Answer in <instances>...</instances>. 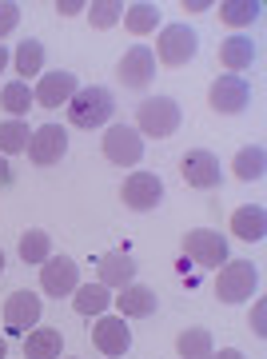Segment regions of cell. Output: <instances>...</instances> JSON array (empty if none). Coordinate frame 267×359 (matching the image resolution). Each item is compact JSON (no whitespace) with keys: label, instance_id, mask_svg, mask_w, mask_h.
Returning a JSON list of instances; mask_svg holds the SVG:
<instances>
[{"label":"cell","instance_id":"6da1fadb","mask_svg":"<svg viewBox=\"0 0 267 359\" xmlns=\"http://www.w3.org/2000/svg\"><path fill=\"white\" fill-rule=\"evenodd\" d=\"M116 112V100L112 92L100 88V84H88V88H76V96L68 100V120L76 124V128H100L108 124Z\"/></svg>","mask_w":267,"mask_h":359},{"label":"cell","instance_id":"7a4b0ae2","mask_svg":"<svg viewBox=\"0 0 267 359\" xmlns=\"http://www.w3.org/2000/svg\"><path fill=\"white\" fill-rule=\"evenodd\" d=\"M176 128H179V104L172 100V96H148V100L136 108V132H140V136L167 140Z\"/></svg>","mask_w":267,"mask_h":359},{"label":"cell","instance_id":"3957f363","mask_svg":"<svg viewBox=\"0 0 267 359\" xmlns=\"http://www.w3.org/2000/svg\"><path fill=\"white\" fill-rule=\"evenodd\" d=\"M255 287H259V271H255L252 259H228L216 276V295L224 304H243V299H252Z\"/></svg>","mask_w":267,"mask_h":359},{"label":"cell","instance_id":"277c9868","mask_svg":"<svg viewBox=\"0 0 267 359\" xmlns=\"http://www.w3.org/2000/svg\"><path fill=\"white\" fill-rule=\"evenodd\" d=\"M196 52H200V36L188 25H167L160 32V40H156L152 56H160V65H167V68H184Z\"/></svg>","mask_w":267,"mask_h":359},{"label":"cell","instance_id":"5b68a950","mask_svg":"<svg viewBox=\"0 0 267 359\" xmlns=\"http://www.w3.org/2000/svg\"><path fill=\"white\" fill-rule=\"evenodd\" d=\"M184 256L200 268H219L228 264V240L219 231H207V228H196L184 236Z\"/></svg>","mask_w":267,"mask_h":359},{"label":"cell","instance_id":"8992f818","mask_svg":"<svg viewBox=\"0 0 267 359\" xmlns=\"http://www.w3.org/2000/svg\"><path fill=\"white\" fill-rule=\"evenodd\" d=\"M116 76H120V84L124 88H148L156 76V56L148 44H136V48H128L124 56H120V65H116Z\"/></svg>","mask_w":267,"mask_h":359},{"label":"cell","instance_id":"52a82bcc","mask_svg":"<svg viewBox=\"0 0 267 359\" xmlns=\"http://www.w3.org/2000/svg\"><path fill=\"white\" fill-rule=\"evenodd\" d=\"M247 100H252V88H247V80L243 76H219L212 88H207V104L216 108L219 116H240L243 108H247Z\"/></svg>","mask_w":267,"mask_h":359},{"label":"cell","instance_id":"ba28073f","mask_svg":"<svg viewBox=\"0 0 267 359\" xmlns=\"http://www.w3.org/2000/svg\"><path fill=\"white\" fill-rule=\"evenodd\" d=\"M104 156H108L112 164H120V168L140 164V156H144L140 132L128 128V124H112V128L104 132Z\"/></svg>","mask_w":267,"mask_h":359},{"label":"cell","instance_id":"9c48e42d","mask_svg":"<svg viewBox=\"0 0 267 359\" xmlns=\"http://www.w3.org/2000/svg\"><path fill=\"white\" fill-rule=\"evenodd\" d=\"M64 152H68V132H64L60 124H40V128L28 136V160L36 168L56 164Z\"/></svg>","mask_w":267,"mask_h":359},{"label":"cell","instance_id":"30bf717a","mask_svg":"<svg viewBox=\"0 0 267 359\" xmlns=\"http://www.w3.org/2000/svg\"><path fill=\"white\" fill-rule=\"evenodd\" d=\"M40 287L48 295H72L80 287V268H76V259H68V256H48L44 264H40Z\"/></svg>","mask_w":267,"mask_h":359},{"label":"cell","instance_id":"8fae6325","mask_svg":"<svg viewBox=\"0 0 267 359\" xmlns=\"http://www.w3.org/2000/svg\"><path fill=\"white\" fill-rule=\"evenodd\" d=\"M120 196H124V204L132 208V212H152V208L164 200V180L152 176V172H136V176L124 180Z\"/></svg>","mask_w":267,"mask_h":359},{"label":"cell","instance_id":"7c38bea8","mask_svg":"<svg viewBox=\"0 0 267 359\" xmlns=\"http://www.w3.org/2000/svg\"><path fill=\"white\" fill-rule=\"evenodd\" d=\"M179 172H184V180H188L191 188H216L219 180H224L219 160L207 148H188L184 160H179Z\"/></svg>","mask_w":267,"mask_h":359},{"label":"cell","instance_id":"4fadbf2b","mask_svg":"<svg viewBox=\"0 0 267 359\" xmlns=\"http://www.w3.org/2000/svg\"><path fill=\"white\" fill-rule=\"evenodd\" d=\"M72 96H76V72H64V68L44 72L36 92H32V100H36L40 108H60V104H68Z\"/></svg>","mask_w":267,"mask_h":359},{"label":"cell","instance_id":"5bb4252c","mask_svg":"<svg viewBox=\"0 0 267 359\" xmlns=\"http://www.w3.org/2000/svg\"><path fill=\"white\" fill-rule=\"evenodd\" d=\"M40 320V295L32 292H13L8 295V304H4V327L8 332H28V327H36Z\"/></svg>","mask_w":267,"mask_h":359},{"label":"cell","instance_id":"9a60e30c","mask_svg":"<svg viewBox=\"0 0 267 359\" xmlns=\"http://www.w3.org/2000/svg\"><path fill=\"white\" fill-rule=\"evenodd\" d=\"M112 304L120 308V320H144V316H152L156 311V292L152 287H144V283H128L120 287V295H112Z\"/></svg>","mask_w":267,"mask_h":359},{"label":"cell","instance_id":"2e32d148","mask_svg":"<svg viewBox=\"0 0 267 359\" xmlns=\"http://www.w3.org/2000/svg\"><path fill=\"white\" fill-rule=\"evenodd\" d=\"M92 344L100 347L104 355H124L128 347H132V332L124 327V320H116V316H104V320L92 327Z\"/></svg>","mask_w":267,"mask_h":359},{"label":"cell","instance_id":"e0dca14e","mask_svg":"<svg viewBox=\"0 0 267 359\" xmlns=\"http://www.w3.org/2000/svg\"><path fill=\"white\" fill-rule=\"evenodd\" d=\"M100 283L112 292V287H128V283L136 280V259L128 256V252H108V256H100Z\"/></svg>","mask_w":267,"mask_h":359},{"label":"cell","instance_id":"ac0fdd59","mask_svg":"<svg viewBox=\"0 0 267 359\" xmlns=\"http://www.w3.org/2000/svg\"><path fill=\"white\" fill-rule=\"evenodd\" d=\"M252 60H255V44L247 36H228L219 44V65L228 68L231 76L243 72V68H252Z\"/></svg>","mask_w":267,"mask_h":359},{"label":"cell","instance_id":"d6986e66","mask_svg":"<svg viewBox=\"0 0 267 359\" xmlns=\"http://www.w3.org/2000/svg\"><path fill=\"white\" fill-rule=\"evenodd\" d=\"M231 231H235L240 240H263V231H267V212H263V204L235 208V216H231Z\"/></svg>","mask_w":267,"mask_h":359},{"label":"cell","instance_id":"ffe728a7","mask_svg":"<svg viewBox=\"0 0 267 359\" xmlns=\"http://www.w3.org/2000/svg\"><path fill=\"white\" fill-rule=\"evenodd\" d=\"M231 172H235V180H243V184L263 180V172H267V152L259 148V144H252V148H240V152H235V160H231Z\"/></svg>","mask_w":267,"mask_h":359},{"label":"cell","instance_id":"44dd1931","mask_svg":"<svg viewBox=\"0 0 267 359\" xmlns=\"http://www.w3.org/2000/svg\"><path fill=\"white\" fill-rule=\"evenodd\" d=\"M60 347H64V339L56 327H36L25 339V355L28 359H60Z\"/></svg>","mask_w":267,"mask_h":359},{"label":"cell","instance_id":"7402d4cb","mask_svg":"<svg viewBox=\"0 0 267 359\" xmlns=\"http://www.w3.org/2000/svg\"><path fill=\"white\" fill-rule=\"evenodd\" d=\"M156 25H160V8L148 4V0L124 8V28L132 32V36H148V32H156Z\"/></svg>","mask_w":267,"mask_h":359},{"label":"cell","instance_id":"603a6c76","mask_svg":"<svg viewBox=\"0 0 267 359\" xmlns=\"http://www.w3.org/2000/svg\"><path fill=\"white\" fill-rule=\"evenodd\" d=\"M108 304H112V295H108L104 283H84V287L72 292V308L80 316H100V311H108Z\"/></svg>","mask_w":267,"mask_h":359},{"label":"cell","instance_id":"cb8c5ba5","mask_svg":"<svg viewBox=\"0 0 267 359\" xmlns=\"http://www.w3.org/2000/svg\"><path fill=\"white\" fill-rule=\"evenodd\" d=\"M176 351L179 359H212V335L204 327H188V332H179Z\"/></svg>","mask_w":267,"mask_h":359},{"label":"cell","instance_id":"d4e9b609","mask_svg":"<svg viewBox=\"0 0 267 359\" xmlns=\"http://www.w3.org/2000/svg\"><path fill=\"white\" fill-rule=\"evenodd\" d=\"M32 104L36 100H32V88H28L25 80H13V84H4V92H0V108L13 116V120H20Z\"/></svg>","mask_w":267,"mask_h":359},{"label":"cell","instance_id":"484cf974","mask_svg":"<svg viewBox=\"0 0 267 359\" xmlns=\"http://www.w3.org/2000/svg\"><path fill=\"white\" fill-rule=\"evenodd\" d=\"M259 0H228V4H219V20L231 28H243L252 25V20H259Z\"/></svg>","mask_w":267,"mask_h":359},{"label":"cell","instance_id":"4316f807","mask_svg":"<svg viewBox=\"0 0 267 359\" xmlns=\"http://www.w3.org/2000/svg\"><path fill=\"white\" fill-rule=\"evenodd\" d=\"M16 72L25 76V84H28V76H36L40 68H44V44L40 40H20V48H16Z\"/></svg>","mask_w":267,"mask_h":359},{"label":"cell","instance_id":"83f0119b","mask_svg":"<svg viewBox=\"0 0 267 359\" xmlns=\"http://www.w3.org/2000/svg\"><path fill=\"white\" fill-rule=\"evenodd\" d=\"M48 256H52L48 231L32 228V231H25V236H20V259H25V264H44Z\"/></svg>","mask_w":267,"mask_h":359},{"label":"cell","instance_id":"f1b7e54d","mask_svg":"<svg viewBox=\"0 0 267 359\" xmlns=\"http://www.w3.org/2000/svg\"><path fill=\"white\" fill-rule=\"evenodd\" d=\"M28 124L25 120H4L0 124V152L4 156H16V152H28Z\"/></svg>","mask_w":267,"mask_h":359},{"label":"cell","instance_id":"f546056e","mask_svg":"<svg viewBox=\"0 0 267 359\" xmlns=\"http://www.w3.org/2000/svg\"><path fill=\"white\" fill-rule=\"evenodd\" d=\"M88 20H92V28H112V25L124 20V4H120V0H92Z\"/></svg>","mask_w":267,"mask_h":359},{"label":"cell","instance_id":"4dcf8cb0","mask_svg":"<svg viewBox=\"0 0 267 359\" xmlns=\"http://www.w3.org/2000/svg\"><path fill=\"white\" fill-rule=\"evenodd\" d=\"M16 20H20V4H13V0H0V36H8L16 28Z\"/></svg>","mask_w":267,"mask_h":359},{"label":"cell","instance_id":"1f68e13d","mask_svg":"<svg viewBox=\"0 0 267 359\" xmlns=\"http://www.w3.org/2000/svg\"><path fill=\"white\" fill-rule=\"evenodd\" d=\"M252 332L259 335V339L267 335V304H263V299H259V304L252 308Z\"/></svg>","mask_w":267,"mask_h":359},{"label":"cell","instance_id":"d6a6232c","mask_svg":"<svg viewBox=\"0 0 267 359\" xmlns=\"http://www.w3.org/2000/svg\"><path fill=\"white\" fill-rule=\"evenodd\" d=\"M84 8H88L84 0H60V4H56V13H60V16H80Z\"/></svg>","mask_w":267,"mask_h":359},{"label":"cell","instance_id":"836d02e7","mask_svg":"<svg viewBox=\"0 0 267 359\" xmlns=\"http://www.w3.org/2000/svg\"><path fill=\"white\" fill-rule=\"evenodd\" d=\"M184 8H188V13H207V8H216V4H212V0H184Z\"/></svg>","mask_w":267,"mask_h":359},{"label":"cell","instance_id":"e575fe53","mask_svg":"<svg viewBox=\"0 0 267 359\" xmlns=\"http://www.w3.org/2000/svg\"><path fill=\"white\" fill-rule=\"evenodd\" d=\"M0 184H13V168H8L4 156H0Z\"/></svg>","mask_w":267,"mask_h":359},{"label":"cell","instance_id":"d590c367","mask_svg":"<svg viewBox=\"0 0 267 359\" xmlns=\"http://www.w3.org/2000/svg\"><path fill=\"white\" fill-rule=\"evenodd\" d=\"M212 359H243V351H235V347H224L219 355H212Z\"/></svg>","mask_w":267,"mask_h":359},{"label":"cell","instance_id":"8d00e7d4","mask_svg":"<svg viewBox=\"0 0 267 359\" xmlns=\"http://www.w3.org/2000/svg\"><path fill=\"white\" fill-rule=\"evenodd\" d=\"M4 65H8V52L0 48V72H4Z\"/></svg>","mask_w":267,"mask_h":359},{"label":"cell","instance_id":"74e56055","mask_svg":"<svg viewBox=\"0 0 267 359\" xmlns=\"http://www.w3.org/2000/svg\"><path fill=\"white\" fill-rule=\"evenodd\" d=\"M4 355H8V347H4V339H0V359H4Z\"/></svg>","mask_w":267,"mask_h":359},{"label":"cell","instance_id":"f35d334b","mask_svg":"<svg viewBox=\"0 0 267 359\" xmlns=\"http://www.w3.org/2000/svg\"><path fill=\"white\" fill-rule=\"evenodd\" d=\"M0 271H4V252H0Z\"/></svg>","mask_w":267,"mask_h":359}]
</instances>
